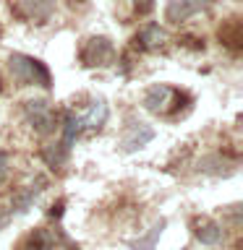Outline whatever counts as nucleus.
I'll list each match as a JSON object with an SVG mask.
<instances>
[{"label":"nucleus","instance_id":"9","mask_svg":"<svg viewBox=\"0 0 243 250\" xmlns=\"http://www.w3.org/2000/svg\"><path fill=\"white\" fill-rule=\"evenodd\" d=\"M136 42H139V47H144V50H157V47H162L168 42V34H165V29H160L157 23H149V26L141 29Z\"/></svg>","mask_w":243,"mask_h":250},{"label":"nucleus","instance_id":"6","mask_svg":"<svg viewBox=\"0 0 243 250\" xmlns=\"http://www.w3.org/2000/svg\"><path fill=\"white\" fill-rule=\"evenodd\" d=\"M209 3L212 0H172L168 5V11H165V16H168V21L180 23V21H186L188 16H194V13H199L201 8H207Z\"/></svg>","mask_w":243,"mask_h":250},{"label":"nucleus","instance_id":"13","mask_svg":"<svg viewBox=\"0 0 243 250\" xmlns=\"http://www.w3.org/2000/svg\"><path fill=\"white\" fill-rule=\"evenodd\" d=\"M68 151H71V148L63 144V141H58V144H50V146L42 148V159L47 162V167L58 169V167H63V164H66Z\"/></svg>","mask_w":243,"mask_h":250},{"label":"nucleus","instance_id":"19","mask_svg":"<svg viewBox=\"0 0 243 250\" xmlns=\"http://www.w3.org/2000/svg\"><path fill=\"white\" fill-rule=\"evenodd\" d=\"M136 5L141 8V11H149V8L154 5V0H136Z\"/></svg>","mask_w":243,"mask_h":250},{"label":"nucleus","instance_id":"2","mask_svg":"<svg viewBox=\"0 0 243 250\" xmlns=\"http://www.w3.org/2000/svg\"><path fill=\"white\" fill-rule=\"evenodd\" d=\"M24 115L31 123V128H37V133H50L55 128V115L52 107L45 99H29L24 102Z\"/></svg>","mask_w":243,"mask_h":250},{"label":"nucleus","instance_id":"7","mask_svg":"<svg viewBox=\"0 0 243 250\" xmlns=\"http://www.w3.org/2000/svg\"><path fill=\"white\" fill-rule=\"evenodd\" d=\"M194 234L201 245H217L222 242V227L212 219H194Z\"/></svg>","mask_w":243,"mask_h":250},{"label":"nucleus","instance_id":"17","mask_svg":"<svg viewBox=\"0 0 243 250\" xmlns=\"http://www.w3.org/2000/svg\"><path fill=\"white\" fill-rule=\"evenodd\" d=\"M11 162H8V154L3 151V148H0V188H3L5 183H8V175H11Z\"/></svg>","mask_w":243,"mask_h":250},{"label":"nucleus","instance_id":"4","mask_svg":"<svg viewBox=\"0 0 243 250\" xmlns=\"http://www.w3.org/2000/svg\"><path fill=\"white\" fill-rule=\"evenodd\" d=\"M175 99H178L175 89H170V86H165V83H157V86H152V89H146L144 107L149 109V112H154V115H165Z\"/></svg>","mask_w":243,"mask_h":250},{"label":"nucleus","instance_id":"5","mask_svg":"<svg viewBox=\"0 0 243 250\" xmlns=\"http://www.w3.org/2000/svg\"><path fill=\"white\" fill-rule=\"evenodd\" d=\"M152 138H154V130L146 123H131L121 138V148L123 151H136V148L146 146Z\"/></svg>","mask_w":243,"mask_h":250},{"label":"nucleus","instance_id":"14","mask_svg":"<svg viewBox=\"0 0 243 250\" xmlns=\"http://www.w3.org/2000/svg\"><path fill=\"white\" fill-rule=\"evenodd\" d=\"M84 128V123H81V117H76L73 112H66V117H63V144H66L68 148L73 146V141L78 138V133H81Z\"/></svg>","mask_w":243,"mask_h":250},{"label":"nucleus","instance_id":"3","mask_svg":"<svg viewBox=\"0 0 243 250\" xmlns=\"http://www.w3.org/2000/svg\"><path fill=\"white\" fill-rule=\"evenodd\" d=\"M113 58H115V47L105 37L89 39V42L84 44V50H81V60L86 62V65H107Z\"/></svg>","mask_w":243,"mask_h":250},{"label":"nucleus","instance_id":"11","mask_svg":"<svg viewBox=\"0 0 243 250\" xmlns=\"http://www.w3.org/2000/svg\"><path fill=\"white\" fill-rule=\"evenodd\" d=\"M52 245H55V232L34 229L26 240L21 242V250H52Z\"/></svg>","mask_w":243,"mask_h":250},{"label":"nucleus","instance_id":"15","mask_svg":"<svg viewBox=\"0 0 243 250\" xmlns=\"http://www.w3.org/2000/svg\"><path fill=\"white\" fill-rule=\"evenodd\" d=\"M199 169L212 172V175H227V172H230V164H227L225 159L219 162V156H207V159L199 162Z\"/></svg>","mask_w":243,"mask_h":250},{"label":"nucleus","instance_id":"16","mask_svg":"<svg viewBox=\"0 0 243 250\" xmlns=\"http://www.w3.org/2000/svg\"><path fill=\"white\" fill-rule=\"evenodd\" d=\"M162 227H165V219H160V222H157V224L152 227V232H149V237H146V240H139L133 248H139V250H152V248H154V240L162 234Z\"/></svg>","mask_w":243,"mask_h":250},{"label":"nucleus","instance_id":"8","mask_svg":"<svg viewBox=\"0 0 243 250\" xmlns=\"http://www.w3.org/2000/svg\"><path fill=\"white\" fill-rule=\"evenodd\" d=\"M52 8H55V0H19V11L26 19H34V21L50 19Z\"/></svg>","mask_w":243,"mask_h":250},{"label":"nucleus","instance_id":"1","mask_svg":"<svg viewBox=\"0 0 243 250\" xmlns=\"http://www.w3.org/2000/svg\"><path fill=\"white\" fill-rule=\"evenodd\" d=\"M11 73L21 86H42L50 89V70L45 68V62L29 55H11Z\"/></svg>","mask_w":243,"mask_h":250},{"label":"nucleus","instance_id":"12","mask_svg":"<svg viewBox=\"0 0 243 250\" xmlns=\"http://www.w3.org/2000/svg\"><path fill=\"white\" fill-rule=\"evenodd\" d=\"M105 120H107V104H105V99H94L92 107H89V112L81 117V123L86 125V128H94V130H99L102 125H105Z\"/></svg>","mask_w":243,"mask_h":250},{"label":"nucleus","instance_id":"10","mask_svg":"<svg viewBox=\"0 0 243 250\" xmlns=\"http://www.w3.org/2000/svg\"><path fill=\"white\" fill-rule=\"evenodd\" d=\"M42 180H37V185H29V188H24L21 193H16V198L11 201V214H24L31 203H34V198L39 193H42Z\"/></svg>","mask_w":243,"mask_h":250},{"label":"nucleus","instance_id":"18","mask_svg":"<svg viewBox=\"0 0 243 250\" xmlns=\"http://www.w3.org/2000/svg\"><path fill=\"white\" fill-rule=\"evenodd\" d=\"M50 216H52V219H60V216H63V201H58V203L50 208Z\"/></svg>","mask_w":243,"mask_h":250}]
</instances>
